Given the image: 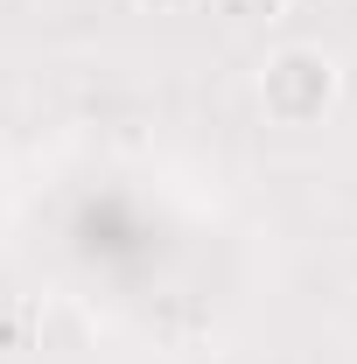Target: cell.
Here are the masks:
<instances>
[{"label":"cell","mask_w":357,"mask_h":364,"mask_svg":"<svg viewBox=\"0 0 357 364\" xmlns=\"http://www.w3.org/2000/svg\"><path fill=\"white\" fill-rule=\"evenodd\" d=\"M343 98V63L322 43H280L260 63V112L273 127H322Z\"/></svg>","instance_id":"6da1fadb"},{"label":"cell","mask_w":357,"mask_h":364,"mask_svg":"<svg viewBox=\"0 0 357 364\" xmlns=\"http://www.w3.org/2000/svg\"><path fill=\"white\" fill-rule=\"evenodd\" d=\"M231 28H273V21H287L294 14V0H211Z\"/></svg>","instance_id":"7a4b0ae2"},{"label":"cell","mask_w":357,"mask_h":364,"mask_svg":"<svg viewBox=\"0 0 357 364\" xmlns=\"http://www.w3.org/2000/svg\"><path fill=\"white\" fill-rule=\"evenodd\" d=\"M147 14H189V7H203V0H140Z\"/></svg>","instance_id":"3957f363"}]
</instances>
